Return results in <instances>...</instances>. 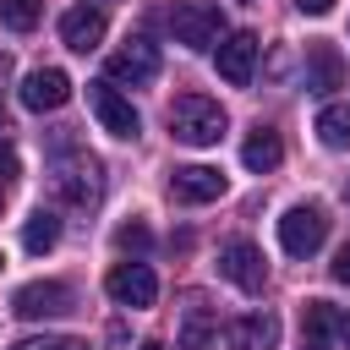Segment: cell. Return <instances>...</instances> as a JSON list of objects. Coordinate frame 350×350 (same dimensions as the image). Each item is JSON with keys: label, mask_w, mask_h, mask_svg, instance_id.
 I'll return each mask as SVG.
<instances>
[{"label": "cell", "mask_w": 350, "mask_h": 350, "mask_svg": "<svg viewBox=\"0 0 350 350\" xmlns=\"http://www.w3.org/2000/svg\"><path fill=\"white\" fill-rule=\"evenodd\" d=\"M49 175H55V191L71 208H98V197H104V164L71 131H55L49 137Z\"/></svg>", "instance_id": "cell-1"}, {"label": "cell", "mask_w": 350, "mask_h": 350, "mask_svg": "<svg viewBox=\"0 0 350 350\" xmlns=\"http://www.w3.org/2000/svg\"><path fill=\"white\" fill-rule=\"evenodd\" d=\"M164 120H170V137H175V142H191V148H213V142L230 131L224 104L208 98V93H180Z\"/></svg>", "instance_id": "cell-2"}, {"label": "cell", "mask_w": 350, "mask_h": 350, "mask_svg": "<svg viewBox=\"0 0 350 350\" xmlns=\"http://www.w3.org/2000/svg\"><path fill=\"white\" fill-rule=\"evenodd\" d=\"M170 27L186 49H219L224 38V11L219 0H175L170 5Z\"/></svg>", "instance_id": "cell-3"}, {"label": "cell", "mask_w": 350, "mask_h": 350, "mask_svg": "<svg viewBox=\"0 0 350 350\" xmlns=\"http://www.w3.org/2000/svg\"><path fill=\"white\" fill-rule=\"evenodd\" d=\"M323 235H328V213H323L317 202H295V208L279 219V246H284L290 257H312V252L323 246Z\"/></svg>", "instance_id": "cell-4"}, {"label": "cell", "mask_w": 350, "mask_h": 350, "mask_svg": "<svg viewBox=\"0 0 350 350\" xmlns=\"http://www.w3.org/2000/svg\"><path fill=\"white\" fill-rule=\"evenodd\" d=\"M77 306V290L71 284H60V279H33V284H22L16 295H11V312L16 317H66Z\"/></svg>", "instance_id": "cell-5"}, {"label": "cell", "mask_w": 350, "mask_h": 350, "mask_svg": "<svg viewBox=\"0 0 350 350\" xmlns=\"http://www.w3.org/2000/svg\"><path fill=\"white\" fill-rule=\"evenodd\" d=\"M109 82H126V88H148V82H159V49L148 44V38H126L115 55H109Z\"/></svg>", "instance_id": "cell-6"}, {"label": "cell", "mask_w": 350, "mask_h": 350, "mask_svg": "<svg viewBox=\"0 0 350 350\" xmlns=\"http://www.w3.org/2000/svg\"><path fill=\"white\" fill-rule=\"evenodd\" d=\"M88 104H93V115H98V126H104L109 137H137V131H142L131 98H126L115 82H88Z\"/></svg>", "instance_id": "cell-7"}, {"label": "cell", "mask_w": 350, "mask_h": 350, "mask_svg": "<svg viewBox=\"0 0 350 350\" xmlns=\"http://www.w3.org/2000/svg\"><path fill=\"white\" fill-rule=\"evenodd\" d=\"M219 273H224L235 290H246V295H257V290L268 284V262H262V252H257L252 241H224V246H219Z\"/></svg>", "instance_id": "cell-8"}, {"label": "cell", "mask_w": 350, "mask_h": 350, "mask_svg": "<svg viewBox=\"0 0 350 350\" xmlns=\"http://www.w3.org/2000/svg\"><path fill=\"white\" fill-rule=\"evenodd\" d=\"M104 290H109V301L137 306V312L159 301V279H153V268H148V262H115V268L104 273Z\"/></svg>", "instance_id": "cell-9"}, {"label": "cell", "mask_w": 350, "mask_h": 350, "mask_svg": "<svg viewBox=\"0 0 350 350\" xmlns=\"http://www.w3.org/2000/svg\"><path fill=\"white\" fill-rule=\"evenodd\" d=\"M257 33H224L219 38V49H213V66H219V77L230 82V88H246L252 82V71H257Z\"/></svg>", "instance_id": "cell-10"}, {"label": "cell", "mask_w": 350, "mask_h": 350, "mask_svg": "<svg viewBox=\"0 0 350 350\" xmlns=\"http://www.w3.org/2000/svg\"><path fill=\"white\" fill-rule=\"evenodd\" d=\"M16 98H22V109H33V115L60 109V104L71 98V77H66L60 66H38V71H27V77H22Z\"/></svg>", "instance_id": "cell-11"}, {"label": "cell", "mask_w": 350, "mask_h": 350, "mask_svg": "<svg viewBox=\"0 0 350 350\" xmlns=\"http://www.w3.org/2000/svg\"><path fill=\"white\" fill-rule=\"evenodd\" d=\"M224 170H213V164H180L175 175H170V197L175 202H213V197H224Z\"/></svg>", "instance_id": "cell-12"}, {"label": "cell", "mask_w": 350, "mask_h": 350, "mask_svg": "<svg viewBox=\"0 0 350 350\" xmlns=\"http://www.w3.org/2000/svg\"><path fill=\"white\" fill-rule=\"evenodd\" d=\"M230 350H279V317L273 312H246L224 328Z\"/></svg>", "instance_id": "cell-13"}, {"label": "cell", "mask_w": 350, "mask_h": 350, "mask_svg": "<svg viewBox=\"0 0 350 350\" xmlns=\"http://www.w3.org/2000/svg\"><path fill=\"white\" fill-rule=\"evenodd\" d=\"M104 11L98 5H71L66 16H60V44L66 49H77V55H88V49H98V38H104Z\"/></svg>", "instance_id": "cell-14"}, {"label": "cell", "mask_w": 350, "mask_h": 350, "mask_svg": "<svg viewBox=\"0 0 350 350\" xmlns=\"http://www.w3.org/2000/svg\"><path fill=\"white\" fill-rule=\"evenodd\" d=\"M339 323H345V317H339L328 301H306V312H301V345H295V350H334Z\"/></svg>", "instance_id": "cell-15"}, {"label": "cell", "mask_w": 350, "mask_h": 350, "mask_svg": "<svg viewBox=\"0 0 350 350\" xmlns=\"http://www.w3.org/2000/svg\"><path fill=\"white\" fill-rule=\"evenodd\" d=\"M345 88V60L334 44H312L306 49V93H334Z\"/></svg>", "instance_id": "cell-16"}, {"label": "cell", "mask_w": 350, "mask_h": 350, "mask_svg": "<svg viewBox=\"0 0 350 350\" xmlns=\"http://www.w3.org/2000/svg\"><path fill=\"white\" fill-rule=\"evenodd\" d=\"M279 159H284V142H279V131H268V126H257V131L241 142V164L257 170V175L279 170Z\"/></svg>", "instance_id": "cell-17"}, {"label": "cell", "mask_w": 350, "mask_h": 350, "mask_svg": "<svg viewBox=\"0 0 350 350\" xmlns=\"http://www.w3.org/2000/svg\"><path fill=\"white\" fill-rule=\"evenodd\" d=\"M213 334H219V317L191 295V306H186V317H180V350H208Z\"/></svg>", "instance_id": "cell-18"}, {"label": "cell", "mask_w": 350, "mask_h": 350, "mask_svg": "<svg viewBox=\"0 0 350 350\" xmlns=\"http://www.w3.org/2000/svg\"><path fill=\"white\" fill-rule=\"evenodd\" d=\"M317 142L334 148V153L350 148V104H323L317 109Z\"/></svg>", "instance_id": "cell-19"}, {"label": "cell", "mask_w": 350, "mask_h": 350, "mask_svg": "<svg viewBox=\"0 0 350 350\" xmlns=\"http://www.w3.org/2000/svg\"><path fill=\"white\" fill-rule=\"evenodd\" d=\"M55 241H60V219H55L49 208H33V213H27V224H22V246L38 257V252H49Z\"/></svg>", "instance_id": "cell-20"}, {"label": "cell", "mask_w": 350, "mask_h": 350, "mask_svg": "<svg viewBox=\"0 0 350 350\" xmlns=\"http://www.w3.org/2000/svg\"><path fill=\"white\" fill-rule=\"evenodd\" d=\"M38 11H44V0H0V27L27 33V27H38Z\"/></svg>", "instance_id": "cell-21"}, {"label": "cell", "mask_w": 350, "mask_h": 350, "mask_svg": "<svg viewBox=\"0 0 350 350\" xmlns=\"http://www.w3.org/2000/svg\"><path fill=\"white\" fill-rule=\"evenodd\" d=\"M115 246H120V252H137V257H142V252L153 246V235H148V224H137V219H131V224H120V230H115Z\"/></svg>", "instance_id": "cell-22"}, {"label": "cell", "mask_w": 350, "mask_h": 350, "mask_svg": "<svg viewBox=\"0 0 350 350\" xmlns=\"http://www.w3.org/2000/svg\"><path fill=\"white\" fill-rule=\"evenodd\" d=\"M11 350H88V345L82 339H66V334H44V339H22Z\"/></svg>", "instance_id": "cell-23"}, {"label": "cell", "mask_w": 350, "mask_h": 350, "mask_svg": "<svg viewBox=\"0 0 350 350\" xmlns=\"http://www.w3.org/2000/svg\"><path fill=\"white\" fill-rule=\"evenodd\" d=\"M16 175H22V159H16V148L0 137V186H5V180H16Z\"/></svg>", "instance_id": "cell-24"}, {"label": "cell", "mask_w": 350, "mask_h": 350, "mask_svg": "<svg viewBox=\"0 0 350 350\" xmlns=\"http://www.w3.org/2000/svg\"><path fill=\"white\" fill-rule=\"evenodd\" d=\"M334 279H339V284H350V246L334 257Z\"/></svg>", "instance_id": "cell-25"}, {"label": "cell", "mask_w": 350, "mask_h": 350, "mask_svg": "<svg viewBox=\"0 0 350 350\" xmlns=\"http://www.w3.org/2000/svg\"><path fill=\"white\" fill-rule=\"evenodd\" d=\"M306 16H323V11H334V0H295Z\"/></svg>", "instance_id": "cell-26"}, {"label": "cell", "mask_w": 350, "mask_h": 350, "mask_svg": "<svg viewBox=\"0 0 350 350\" xmlns=\"http://www.w3.org/2000/svg\"><path fill=\"white\" fill-rule=\"evenodd\" d=\"M137 350H170V345H164V339H148V345H137Z\"/></svg>", "instance_id": "cell-27"}, {"label": "cell", "mask_w": 350, "mask_h": 350, "mask_svg": "<svg viewBox=\"0 0 350 350\" xmlns=\"http://www.w3.org/2000/svg\"><path fill=\"white\" fill-rule=\"evenodd\" d=\"M5 77H11V60H5V55H0V88H5Z\"/></svg>", "instance_id": "cell-28"}, {"label": "cell", "mask_w": 350, "mask_h": 350, "mask_svg": "<svg viewBox=\"0 0 350 350\" xmlns=\"http://www.w3.org/2000/svg\"><path fill=\"white\" fill-rule=\"evenodd\" d=\"M339 339H345V345H350V317H345V323H339Z\"/></svg>", "instance_id": "cell-29"}, {"label": "cell", "mask_w": 350, "mask_h": 350, "mask_svg": "<svg viewBox=\"0 0 350 350\" xmlns=\"http://www.w3.org/2000/svg\"><path fill=\"white\" fill-rule=\"evenodd\" d=\"M0 202H5V186H0Z\"/></svg>", "instance_id": "cell-30"}, {"label": "cell", "mask_w": 350, "mask_h": 350, "mask_svg": "<svg viewBox=\"0 0 350 350\" xmlns=\"http://www.w3.org/2000/svg\"><path fill=\"white\" fill-rule=\"evenodd\" d=\"M0 268H5V257H0Z\"/></svg>", "instance_id": "cell-31"}]
</instances>
